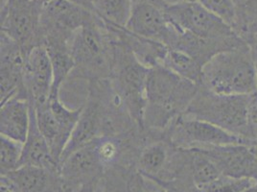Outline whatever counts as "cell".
<instances>
[{
    "label": "cell",
    "instance_id": "cell-1",
    "mask_svg": "<svg viewBox=\"0 0 257 192\" xmlns=\"http://www.w3.org/2000/svg\"><path fill=\"white\" fill-rule=\"evenodd\" d=\"M199 87L162 65L151 68L146 84L144 131H165L185 113Z\"/></svg>",
    "mask_w": 257,
    "mask_h": 192
},
{
    "label": "cell",
    "instance_id": "cell-2",
    "mask_svg": "<svg viewBox=\"0 0 257 192\" xmlns=\"http://www.w3.org/2000/svg\"><path fill=\"white\" fill-rule=\"evenodd\" d=\"M70 50L75 64L70 77L88 82L111 77L114 40L105 22L95 13L74 34Z\"/></svg>",
    "mask_w": 257,
    "mask_h": 192
},
{
    "label": "cell",
    "instance_id": "cell-3",
    "mask_svg": "<svg viewBox=\"0 0 257 192\" xmlns=\"http://www.w3.org/2000/svg\"><path fill=\"white\" fill-rule=\"evenodd\" d=\"M200 85L220 94L254 93L257 90V65L248 45L215 55L203 66Z\"/></svg>",
    "mask_w": 257,
    "mask_h": 192
},
{
    "label": "cell",
    "instance_id": "cell-4",
    "mask_svg": "<svg viewBox=\"0 0 257 192\" xmlns=\"http://www.w3.org/2000/svg\"><path fill=\"white\" fill-rule=\"evenodd\" d=\"M250 105L251 94H220L200 85L183 115L209 122L237 137L253 140Z\"/></svg>",
    "mask_w": 257,
    "mask_h": 192
},
{
    "label": "cell",
    "instance_id": "cell-5",
    "mask_svg": "<svg viewBox=\"0 0 257 192\" xmlns=\"http://www.w3.org/2000/svg\"><path fill=\"white\" fill-rule=\"evenodd\" d=\"M113 40L114 61L112 74L109 79L124 100L137 126L144 131L146 84L150 69L140 63L128 49L118 43L114 37Z\"/></svg>",
    "mask_w": 257,
    "mask_h": 192
},
{
    "label": "cell",
    "instance_id": "cell-6",
    "mask_svg": "<svg viewBox=\"0 0 257 192\" xmlns=\"http://www.w3.org/2000/svg\"><path fill=\"white\" fill-rule=\"evenodd\" d=\"M43 5L33 0H1V34L18 43L25 54L43 44Z\"/></svg>",
    "mask_w": 257,
    "mask_h": 192
},
{
    "label": "cell",
    "instance_id": "cell-7",
    "mask_svg": "<svg viewBox=\"0 0 257 192\" xmlns=\"http://www.w3.org/2000/svg\"><path fill=\"white\" fill-rule=\"evenodd\" d=\"M166 14L182 32L211 40H225L239 36L229 24L196 0L169 2Z\"/></svg>",
    "mask_w": 257,
    "mask_h": 192
},
{
    "label": "cell",
    "instance_id": "cell-8",
    "mask_svg": "<svg viewBox=\"0 0 257 192\" xmlns=\"http://www.w3.org/2000/svg\"><path fill=\"white\" fill-rule=\"evenodd\" d=\"M164 134L176 148L183 150L205 149L254 141L237 137L209 122L184 115L177 118Z\"/></svg>",
    "mask_w": 257,
    "mask_h": 192
},
{
    "label": "cell",
    "instance_id": "cell-9",
    "mask_svg": "<svg viewBox=\"0 0 257 192\" xmlns=\"http://www.w3.org/2000/svg\"><path fill=\"white\" fill-rule=\"evenodd\" d=\"M166 0H133L125 28L140 37L172 48L180 34L166 14Z\"/></svg>",
    "mask_w": 257,
    "mask_h": 192
},
{
    "label": "cell",
    "instance_id": "cell-10",
    "mask_svg": "<svg viewBox=\"0 0 257 192\" xmlns=\"http://www.w3.org/2000/svg\"><path fill=\"white\" fill-rule=\"evenodd\" d=\"M93 13L71 0H53L43 5L41 19L43 43L50 41L70 43Z\"/></svg>",
    "mask_w": 257,
    "mask_h": 192
},
{
    "label": "cell",
    "instance_id": "cell-11",
    "mask_svg": "<svg viewBox=\"0 0 257 192\" xmlns=\"http://www.w3.org/2000/svg\"><path fill=\"white\" fill-rule=\"evenodd\" d=\"M94 141L73 152L60 163L59 175L64 192H81L103 177L106 170L97 157Z\"/></svg>",
    "mask_w": 257,
    "mask_h": 192
},
{
    "label": "cell",
    "instance_id": "cell-12",
    "mask_svg": "<svg viewBox=\"0 0 257 192\" xmlns=\"http://www.w3.org/2000/svg\"><path fill=\"white\" fill-rule=\"evenodd\" d=\"M105 108L99 91L92 82H88L86 102L80 118L64 149L61 162L73 152L104 136ZM60 162V163H61Z\"/></svg>",
    "mask_w": 257,
    "mask_h": 192
},
{
    "label": "cell",
    "instance_id": "cell-13",
    "mask_svg": "<svg viewBox=\"0 0 257 192\" xmlns=\"http://www.w3.org/2000/svg\"><path fill=\"white\" fill-rule=\"evenodd\" d=\"M26 54L22 47L1 34L0 37V104L15 96L29 99L25 84Z\"/></svg>",
    "mask_w": 257,
    "mask_h": 192
},
{
    "label": "cell",
    "instance_id": "cell-14",
    "mask_svg": "<svg viewBox=\"0 0 257 192\" xmlns=\"http://www.w3.org/2000/svg\"><path fill=\"white\" fill-rule=\"evenodd\" d=\"M145 132L147 140L139 152L135 169L147 180L161 181L169 169L178 148L166 138L164 132Z\"/></svg>",
    "mask_w": 257,
    "mask_h": 192
},
{
    "label": "cell",
    "instance_id": "cell-15",
    "mask_svg": "<svg viewBox=\"0 0 257 192\" xmlns=\"http://www.w3.org/2000/svg\"><path fill=\"white\" fill-rule=\"evenodd\" d=\"M202 150L218 165L222 175L238 178L257 177V141Z\"/></svg>",
    "mask_w": 257,
    "mask_h": 192
},
{
    "label": "cell",
    "instance_id": "cell-16",
    "mask_svg": "<svg viewBox=\"0 0 257 192\" xmlns=\"http://www.w3.org/2000/svg\"><path fill=\"white\" fill-rule=\"evenodd\" d=\"M53 68L46 47L42 44L26 55L24 84L34 105L49 99L53 85Z\"/></svg>",
    "mask_w": 257,
    "mask_h": 192
},
{
    "label": "cell",
    "instance_id": "cell-17",
    "mask_svg": "<svg viewBox=\"0 0 257 192\" xmlns=\"http://www.w3.org/2000/svg\"><path fill=\"white\" fill-rule=\"evenodd\" d=\"M105 23L118 43L128 49L144 66L151 69L162 64L168 51L167 46L130 32L125 26H118L106 22Z\"/></svg>",
    "mask_w": 257,
    "mask_h": 192
},
{
    "label": "cell",
    "instance_id": "cell-18",
    "mask_svg": "<svg viewBox=\"0 0 257 192\" xmlns=\"http://www.w3.org/2000/svg\"><path fill=\"white\" fill-rule=\"evenodd\" d=\"M31 123V102L28 98L15 96L0 108V134L24 143Z\"/></svg>",
    "mask_w": 257,
    "mask_h": 192
},
{
    "label": "cell",
    "instance_id": "cell-19",
    "mask_svg": "<svg viewBox=\"0 0 257 192\" xmlns=\"http://www.w3.org/2000/svg\"><path fill=\"white\" fill-rule=\"evenodd\" d=\"M22 165L37 166L56 173L60 170L59 162L55 160L46 139L39 129L32 103L30 129L22 148L21 166Z\"/></svg>",
    "mask_w": 257,
    "mask_h": 192
},
{
    "label": "cell",
    "instance_id": "cell-20",
    "mask_svg": "<svg viewBox=\"0 0 257 192\" xmlns=\"http://www.w3.org/2000/svg\"><path fill=\"white\" fill-rule=\"evenodd\" d=\"M43 45L49 54L53 68V85L50 94H60L62 85L72 74L75 67L70 43L48 42Z\"/></svg>",
    "mask_w": 257,
    "mask_h": 192
},
{
    "label": "cell",
    "instance_id": "cell-21",
    "mask_svg": "<svg viewBox=\"0 0 257 192\" xmlns=\"http://www.w3.org/2000/svg\"><path fill=\"white\" fill-rule=\"evenodd\" d=\"M161 65L183 79L201 85L203 66L191 56L182 50L168 48Z\"/></svg>",
    "mask_w": 257,
    "mask_h": 192
},
{
    "label": "cell",
    "instance_id": "cell-22",
    "mask_svg": "<svg viewBox=\"0 0 257 192\" xmlns=\"http://www.w3.org/2000/svg\"><path fill=\"white\" fill-rule=\"evenodd\" d=\"M189 166L193 181L201 190L203 187L218 179L222 172L212 159L202 150L189 149Z\"/></svg>",
    "mask_w": 257,
    "mask_h": 192
},
{
    "label": "cell",
    "instance_id": "cell-23",
    "mask_svg": "<svg viewBox=\"0 0 257 192\" xmlns=\"http://www.w3.org/2000/svg\"><path fill=\"white\" fill-rule=\"evenodd\" d=\"M133 6V0H94V13L104 22L125 26Z\"/></svg>",
    "mask_w": 257,
    "mask_h": 192
},
{
    "label": "cell",
    "instance_id": "cell-24",
    "mask_svg": "<svg viewBox=\"0 0 257 192\" xmlns=\"http://www.w3.org/2000/svg\"><path fill=\"white\" fill-rule=\"evenodd\" d=\"M0 141V172L5 175L21 167L23 143L3 136Z\"/></svg>",
    "mask_w": 257,
    "mask_h": 192
},
{
    "label": "cell",
    "instance_id": "cell-25",
    "mask_svg": "<svg viewBox=\"0 0 257 192\" xmlns=\"http://www.w3.org/2000/svg\"><path fill=\"white\" fill-rule=\"evenodd\" d=\"M256 182L253 178H238L221 175L201 189L202 192H243Z\"/></svg>",
    "mask_w": 257,
    "mask_h": 192
},
{
    "label": "cell",
    "instance_id": "cell-26",
    "mask_svg": "<svg viewBox=\"0 0 257 192\" xmlns=\"http://www.w3.org/2000/svg\"><path fill=\"white\" fill-rule=\"evenodd\" d=\"M236 12L234 30L240 36L248 25L257 22V0H232Z\"/></svg>",
    "mask_w": 257,
    "mask_h": 192
},
{
    "label": "cell",
    "instance_id": "cell-27",
    "mask_svg": "<svg viewBox=\"0 0 257 192\" xmlns=\"http://www.w3.org/2000/svg\"><path fill=\"white\" fill-rule=\"evenodd\" d=\"M149 181L133 168L128 172L121 192H149Z\"/></svg>",
    "mask_w": 257,
    "mask_h": 192
},
{
    "label": "cell",
    "instance_id": "cell-28",
    "mask_svg": "<svg viewBox=\"0 0 257 192\" xmlns=\"http://www.w3.org/2000/svg\"><path fill=\"white\" fill-rule=\"evenodd\" d=\"M240 37L246 42L248 47L250 48L257 65V22L248 25L246 29L240 34Z\"/></svg>",
    "mask_w": 257,
    "mask_h": 192
},
{
    "label": "cell",
    "instance_id": "cell-29",
    "mask_svg": "<svg viewBox=\"0 0 257 192\" xmlns=\"http://www.w3.org/2000/svg\"><path fill=\"white\" fill-rule=\"evenodd\" d=\"M83 6H85L87 9H89L90 11L94 12V8H93V2L94 0H81Z\"/></svg>",
    "mask_w": 257,
    "mask_h": 192
},
{
    "label": "cell",
    "instance_id": "cell-30",
    "mask_svg": "<svg viewBox=\"0 0 257 192\" xmlns=\"http://www.w3.org/2000/svg\"><path fill=\"white\" fill-rule=\"evenodd\" d=\"M33 1H35V2H37V3H39V4H41V5H43H43L49 3V2H51V1H53V0H33ZM71 1H74L76 3H79V4L83 5L82 2H81V0H71Z\"/></svg>",
    "mask_w": 257,
    "mask_h": 192
},
{
    "label": "cell",
    "instance_id": "cell-31",
    "mask_svg": "<svg viewBox=\"0 0 257 192\" xmlns=\"http://www.w3.org/2000/svg\"><path fill=\"white\" fill-rule=\"evenodd\" d=\"M151 188V187H150ZM149 192H167L165 191L162 187H161L159 184H157L156 182H154L153 181V187H152V189H150V191Z\"/></svg>",
    "mask_w": 257,
    "mask_h": 192
},
{
    "label": "cell",
    "instance_id": "cell-32",
    "mask_svg": "<svg viewBox=\"0 0 257 192\" xmlns=\"http://www.w3.org/2000/svg\"><path fill=\"white\" fill-rule=\"evenodd\" d=\"M243 192H257V181L254 184H252L250 187H248L247 189Z\"/></svg>",
    "mask_w": 257,
    "mask_h": 192
},
{
    "label": "cell",
    "instance_id": "cell-33",
    "mask_svg": "<svg viewBox=\"0 0 257 192\" xmlns=\"http://www.w3.org/2000/svg\"><path fill=\"white\" fill-rule=\"evenodd\" d=\"M178 192H202L197 186L195 187H191V188H188V189H185V190H182V191Z\"/></svg>",
    "mask_w": 257,
    "mask_h": 192
}]
</instances>
